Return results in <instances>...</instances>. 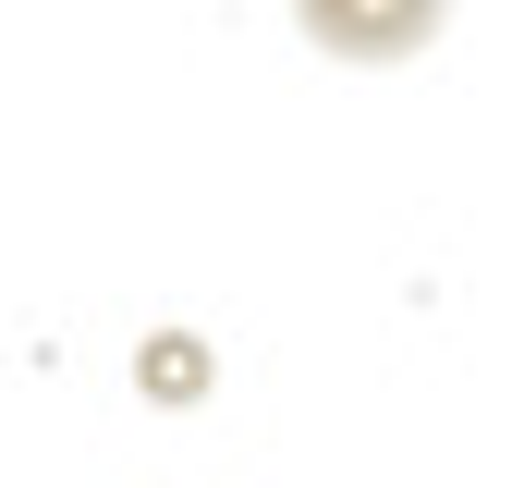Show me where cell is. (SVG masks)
Wrapping results in <instances>:
<instances>
[{
  "mask_svg": "<svg viewBox=\"0 0 512 488\" xmlns=\"http://www.w3.org/2000/svg\"><path fill=\"white\" fill-rule=\"evenodd\" d=\"M293 25L330 61H415L439 25H452V0H293Z\"/></svg>",
  "mask_w": 512,
  "mask_h": 488,
  "instance_id": "cell-1",
  "label": "cell"
},
{
  "mask_svg": "<svg viewBox=\"0 0 512 488\" xmlns=\"http://www.w3.org/2000/svg\"><path fill=\"white\" fill-rule=\"evenodd\" d=\"M135 379H147V403H196V391H208V342H183V330H159Z\"/></svg>",
  "mask_w": 512,
  "mask_h": 488,
  "instance_id": "cell-2",
  "label": "cell"
}]
</instances>
